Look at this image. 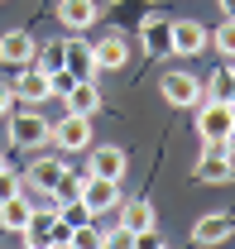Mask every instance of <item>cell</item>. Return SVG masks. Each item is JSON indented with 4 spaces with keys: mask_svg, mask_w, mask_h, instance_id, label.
<instances>
[{
    "mask_svg": "<svg viewBox=\"0 0 235 249\" xmlns=\"http://www.w3.org/2000/svg\"><path fill=\"white\" fill-rule=\"evenodd\" d=\"M29 216H34V201H29V196H20V192H15V196H5V201H0V230L20 235V230L29 225Z\"/></svg>",
    "mask_w": 235,
    "mask_h": 249,
    "instance_id": "ac0fdd59",
    "label": "cell"
},
{
    "mask_svg": "<svg viewBox=\"0 0 235 249\" xmlns=\"http://www.w3.org/2000/svg\"><path fill=\"white\" fill-rule=\"evenodd\" d=\"M101 245H111V249H125V245H135V235H130L125 225H116V230H101Z\"/></svg>",
    "mask_w": 235,
    "mask_h": 249,
    "instance_id": "484cf974",
    "label": "cell"
},
{
    "mask_svg": "<svg viewBox=\"0 0 235 249\" xmlns=\"http://www.w3.org/2000/svg\"><path fill=\"white\" fill-rule=\"evenodd\" d=\"M20 240H24L29 249H58V245L72 240V225L58 216V206H53V211H34L29 225L20 230Z\"/></svg>",
    "mask_w": 235,
    "mask_h": 249,
    "instance_id": "7a4b0ae2",
    "label": "cell"
},
{
    "mask_svg": "<svg viewBox=\"0 0 235 249\" xmlns=\"http://www.w3.org/2000/svg\"><path fill=\"white\" fill-rule=\"evenodd\" d=\"M62 178H67V158H34L29 173H24L29 192H39V196H53L62 187Z\"/></svg>",
    "mask_w": 235,
    "mask_h": 249,
    "instance_id": "8992f818",
    "label": "cell"
},
{
    "mask_svg": "<svg viewBox=\"0 0 235 249\" xmlns=\"http://www.w3.org/2000/svg\"><path fill=\"white\" fill-rule=\"evenodd\" d=\"M58 19L67 29H91L96 24V0H58Z\"/></svg>",
    "mask_w": 235,
    "mask_h": 249,
    "instance_id": "d6986e66",
    "label": "cell"
},
{
    "mask_svg": "<svg viewBox=\"0 0 235 249\" xmlns=\"http://www.w3.org/2000/svg\"><path fill=\"white\" fill-rule=\"evenodd\" d=\"M120 225L130 230V235H144V230H154L158 225V216H154V201H144V196H130V201H120Z\"/></svg>",
    "mask_w": 235,
    "mask_h": 249,
    "instance_id": "7c38bea8",
    "label": "cell"
},
{
    "mask_svg": "<svg viewBox=\"0 0 235 249\" xmlns=\"http://www.w3.org/2000/svg\"><path fill=\"white\" fill-rule=\"evenodd\" d=\"M168 34H173V19L168 15H158V10H149L144 24H139V43H144V53H168Z\"/></svg>",
    "mask_w": 235,
    "mask_h": 249,
    "instance_id": "30bf717a",
    "label": "cell"
},
{
    "mask_svg": "<svg viewBox=\"0 0 235 249\" xmlns=\"http://www.w3.org/2000/svg\"><path fill=\"white\" fill-rule=\"evenodd\" d=\"M53 206H58V216L67 220L72 230H77V225H87V220H96V216H91V206L82 201V196H62V201H53Z\"/></svg>",
    "mask_w": 235,
    "mask_h": 249,
    "instance_id": "7402d4cb",
    "label": "cell"
},
{
    "mask_svg": "<svg viewBox=\"0 0 235 249\" xmlns=\"http://www.w3.org/2000/svg\"><path fill=\"white\" fill-rule=\"evenodd\" d=\"M5 120H10V144H15V149H39V144L53 139V120L39 115L34 106L29 110H10Z\"/></svg>",
    "mask_w": 235,
    "mask_h": 249,
    "instance_id": "3957f363",
    "label": "cell"
},
{
    "mask_svg": "<svg viewBox=\"0 0 235 249\" xmlns=\"http://www.w3.org/2000/svg\"><path fill=\"white\" fill-rule=\"evenodd\" d=\"M192 173H197V182H231V178H235V154H226V149H206L202 163H197Z\"/></svg>",
    "mask_w": 235,
    "mask_h": 249,
    "instance_id": "9a60e30c",
    "label": "cell"
},
{
    "mask_svg": "<svg viewBox=\"0 0 235 249\" xmlns=\"http://www.w3.org/2000/svg\"><path fill=\"white\" fill-rule=\"evenodd\" d=\"M53 144H58L62 154H87L91 149V115L67 110L62 120H53Z\"/></svg>",
    "mask_w": 235,
    "mask_h": 249,
    "instance_id": "5b68a950",
    "label": "cell"
},
{
    "mask_svg": "<svg viewBox=\"0 0 235 249\" xmlns=\"http://www.w3.org/2000/svg\"><path fill=\"white\" fill-rule=\"evenodd\" d=\"M67 72H77V77H96L101 67H96V48L82 43V38H67Z\"/></svg>",
    "mask_w": 235,
    "mask_h": 249,
    "instance_id": "ffe728a7",
    "label": "cell"
},
{
    "mask_svg": "<svg viewBox=\"0 0 235 249\" xmlns=\"http://www.w3.org/2000/svg\"><path fill=\"white\" fill-rule=\"evenodd\" d=\"M125 168H130V158H125V149H116V144H96V154H91L87 173H96V178H125Z\"/></svg>",
    "mask_w": 235,
    "mask_h": 249,
    "instance_id": "2e32d148",
    "label": "cell"
},
{
    "mask_svg": "<svg viewBox=\"0 0 235 249\" xmlns=\"http://www.w3.org/2000/svg\"><path fill=\"white\" fill-rule=\"evenodd\" d=\"M15 87V101H24V106H43L48 96H53V82H48V72L43 67H20V82H10Z\"/></svg>",
    "mask_w": 235,
    "mask_h": 249,
    "instance_id": "ba28073f",
    "label": "cell"
},
{
    "mask_svg": "<svg viewBox=\"0 0 235 249\" xmlns=\"http://www.w3.org/2000/svg\"><path fill=\"white\" fill-rule=\"evenodd\" d=\"M91 48H96V67H101V72H120V67L130 62V38H125V34H106V38H96Z\"/></svg>",
    "mask_w": 235,
    "mask_h": 249,
    "instance_id": "8fae6325",
    "label": "cell"
},
{
    "mask_svg": "<svg viewBox=\"0 0 235 249\" xmlns=\"http://www.w3.org/2000/svg\"><path fill=\"white\" fill-rule=\"evenodd\" d=\"M15 192H20V178H15V173H10V163H5V168H0V201H5V196H15Z\"/></svg>",
    "mask_w": 235,
    "mask_h": 249,
    "instance_id": "83f0119b",
    "label": "cell"
},
{
    "mask_svg": "<svg viewBox=\"0 0 235 249\" xmlns=\"http://www.w3.org/2000/svg\"><path fill=\"white\" fill-rule=\"evenodd\" d=\"M34 67H43L48 77H53L58 67H67V38H53V43H39V48H34Z\"/></svg>",
    "mask_w": 235,
    "mask_h": 249,
    "instance_id": "44dd1931",
    "label": "cell"
},
{
    "mask_svg": "<svg viewBox=\"0 0 235 249\" xmlns=\"http://www.w3.org/2000/svg\"><path fill=\"white\" fill-rule=\"evenodd\" d=\"M221 10H226V15H235V0H221Z\"/></svg>",
    "mask_w": 235,
    "mask_h": 249,
    "instance_id": "f546056e",
    "label": "cell"
},
{
    "mask_svg": "<svg viewBox=\"0 0 235 249\" xmlns=\"http://www.w3.org/2000/svg\"><path fill=\"white\" fill-rule=\"evenodd\" d=\"M0 168H5V154H0Z\"/></svg>",
    "mask_w": 235,
    "mask_h": 249,
    "instance_id": "1f68e13d",
    "label": "cell"
},
{
    "mask_svg": "<svg viewBox=\"0 0 235 249\" xmlns=\"http://www.w3.org/2000/svg\"><path fill=\"white\" fill-rule=\"evenodd\" d=\"M67 245H77V249H101V230H96V220H87V225H77Z\"/></svg>",
    "mask_w": 235,
    "mask_h": 249,
    "instance_id": "d4e9b609",
    "label": "cell"
},
{
    "mask_svg": "<svg viewBox=\"0 0 235 249\" xmlns=\"http://www.w3.org/2000/svg\"><path fill=\"white\" fill-rule=\"evenodd\" d=\"M158 91H163L168 106L192 110V106L206 96V82H202V77H192V72H182V67H173V72H163V77H158Z\"/></svg>",
    "mask_w": 235,
    "mask_h": 249,
    "instance_id": "277c9868",
    "label": "cell"
},
{
    "mask_svg": "<svg viewBox=\"0 0 235 249\" xmlns=\"http://www.w3.org/2000/svg\"><path fill=\"white\" fill-rule=\"evenodd\" d=\"M226 72H231V77H235V58H231V67H226Z\"/></svg>",
    "mask_w": 235,
    "mask_h": 249,
    "instance_id": "4dcf8cb0",
    "label": "cell"
},
{
    "mask_svg": "<svg viewBox=\"0 0 235 249\" xmlns=\"http://www.w3.org/2000/svg\"><path fill=\"white\" fill-rule=\"evenodd\" d=\"M34 48H39V43H34L24 29L0 34V62H5V67H29V62H34Z\"/></svg>",
    "mask_w": 235,
    "mask_h": 249,
    "instance_id": "4fadbf2b",
    "label": "cell"
},
{
    "mask_svg": "<svg viewBox=\"0 0 235 249\" xmlns=\"http://www.w3.org/2000/svg\"><path fill=\"white\" fill-rule=\"evenodd\" d=\"M10 110H15V87H5V82H0V120H5Z\"/></svg>",
    "mask_w": 235,
    "mask_h": 249,
    "instance_id": "f1b7e54d",
    "label": "cell"
},
{
    "mask_svg": "<svg viewBox=\"0 0 235 249\" xmlns=\"http://www.w3.org/2000/svg\"><path fill=\"white\" fill-rule=\"evenodd\" d=\"M206 43H211V48H216L221 58H235V15H226V19L216 24V34H211Z\"/></svg>",
    "mask_w": 235,
    "mask_h": 249,
    "instance_id": "603a6c76",
    "label": "cell"
},
{
    "mask_svg": "<svg viewBox=\"0 0 235 249\" xmlns=\"http://www.w3.org/2000/svg\"><path fill=\"white\" fill-rule=\"evenodd\" d=\"M206 96H216V101L235 106V77H231V72H216V77H206Z\"/></svg>",
    "mask_w": 235,
    "mask_h": 249,
    "instance_id": "cb8c5ba5",
    "label": "cell"
},
{
    "mask_svg": "<svg viewBox=\"0 0 235 249\" xmlns=\"http://www.w3.org/2000/svg\"><path fill=\"white\" fill-rule=\"evenodd\" d=\"M48 82H53V96H67V91H72V82H77V72H67V67H58V72H53Z\"/></svg>",
    "mask_w": 235,
    "mask_h": 249,
    "instance_id": "4316f807",
    "label": "cell"
},
{
    "mask_svg": "<svg viewBox=\"0 0 235 249\" xmlns=\"http://www.w3.org/2000/svg\"><path fill=\"white\" fill-rule=\"evenodd\" d=\"M192 110H197V134H202L206 149H226V154H235V106L216 101V96H202Z\"/></svg>",
    "mask_w": 235,
    "mask_h": 249,
    "instance_id": "6da1fadb",
    "label": "cell"
},
{
    "mask_svg": "<svg viewBox=\"0 0 235 249\" xmlns=\"http://www.w3.org/2000/svg\"><path fill=\"white\" fill-rule=\"evenodd\" d=\"M62 101H67V110H77V115H96V110H101L96 77H77V82H72V91L62 96Z\"/></svg>",
    "mask_w": 235,
    "mask_h": 249,
    "instance_id": "e0dca14e",
    "label": "cell"
},
{
    "mask_svg": "<svg viewBox=\"0 0 235 249\" xmlns=\"http://www.w3.org/2000/svg\"><path fill=\"white\" fill-rule=\"evenodd\" d=\"M206 38L211 34L197 24V19H173V34H168V53H177V58H192V53H202Z\"/></svg>",
    "mask_w": 235,
    "mask_h": 249,
    "instance_id": "9c48e42d",
    "label": "cell"
},
{
    "mask_svg": "<svg viewBox=\"0 0 235 249\" xmlns=\"http://www.w3.org/2000/svg\"><path fill=\"white\" fill-rule=\"evenodd\" d=\"M82 201L91 206V216H106V211H116L120 201V182L116 178H96V173H87V182H82Z\"/></svg>",
    "mask_w": 235,
    "mask_h": 249,
    "instance_id": "52a82bcc",
    "label": "cell"
},
{
    "mask_svg": "<svg viewBox=\"0 0 235 249\" xmlns=\"http://www.w3.org/2000/svg\"><path fill=\"white\" fill-rule=\"evenodd\" d=\"M231 235H235V216H226V211L202 216L197 225H192V245H226Z\"/></svg>",
    "mask_w": 235,
    "mask_h": 249,
    "instance_id": "5bb4252c",
    "label": "cell"
}]
</instances>
